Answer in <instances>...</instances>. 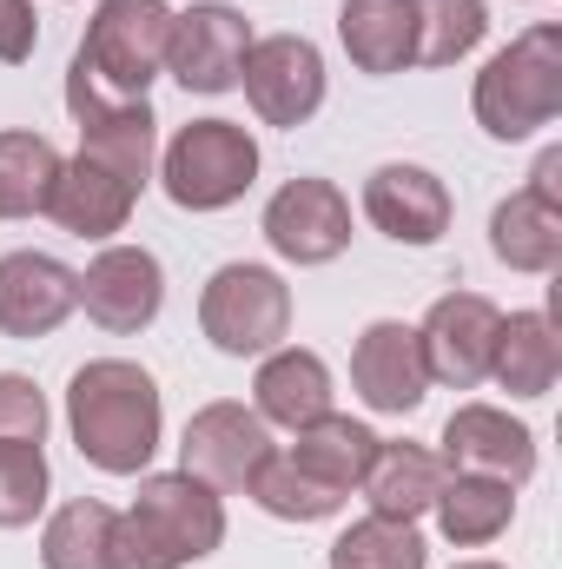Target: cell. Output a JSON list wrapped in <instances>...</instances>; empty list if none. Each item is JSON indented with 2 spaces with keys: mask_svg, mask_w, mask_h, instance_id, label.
I'll use <instances>...</instances> for the list:
<instances>
[{
  "mask_svg": "<svg viewBox=\"0 0 562 569\" xmlns=\"http://www.w3.org/2000/svg\"><path fill=\"white\" fill-rule=\"evenodd\" d=\"M483 33H490L483 0H418V60L411 67H456L463 53H476Z\"/></svg>",
  "mask_w": 562,
  "mask_h": 569,
  "instance_id": "obj_30",
  "label": "cell"
},
{
  "mask_svg": "<svg viewBox=\"0 0 562 569\" xmlns=\"http://www.w3.org/2000/svg\"><path fill=\"white\" fill-rule=\"evenodd\" d=\"M331 569H430V550H423L418 523L364 517L331 543Z\"/></svg>",
  "mask_w": 562,
  "mask_h": 569,
  "instance_id": "obj_29",
  "label": "cell"
},
{
  "mask_svg": "<svg viewBox=\"0 0 562 569\" xmlns=\"http://www.w3.org/2000/svg\"><path fill=\"white\" fill-rule=\"evenodd\" d=\"M351 385L371 411L384 418H411L430 391V371H423V351H418V325L404 318H378L358 331V351H351Z\"/></svg>",
  "mask_w": 562,
  "mask_h": 569,
  "instance_id": "obj_14",
  "label": "cell"
},
{
  "mask_svg": "<svg viewBox=\"0 0 562 569\" xmlns=\"http://www.w3.org/2000/svg\"><path fill=\"white\" fill-rule=\"evenodd\" d=\"M80 305V272H67L47 252H7L0 259V331L7 338H53Z\"/></svg>",
  "mask_w": 562,
  "mask_h": 569,
  "instance_id": "obj_17",
  "label": "cell"
},
{
  "mask_svg": "<svg viewBox=\"0 0 562 569\" xmlns=\"http://www.w3.org/2000/svg\"><path fill=\"white\" fill-rule=\"evenodd\" d=\"M67 113L80 120V152L145 192L152 159H159V120H152V107L145 100H113L80 67H67Z\"/></svg>",
  "mask_w": 562,
  "mask_h": 569,
  "instance_id": "obj_6",
  "label": "cell"
},
{
  "mask_svg": "<svg viewBox=\"0 0 562 569\" xmlns=\"http://www.w3.org/2000/svg\"><path fill=\"white\" fill-rule=\"evenodd\" d=\"M430 510H436V530H443L456 550H483V543H496V537L510 530V517H516V497H510V483H503V477L450 470Z\"/></svg>",
  "mask_w": 562,
  "mask_h": 569,
  "instance_id": "obj_23",
  "label": "cell"
},
{
  "mask_svg": "<svg viewBox=\"0 0 562 569\" xmlns=\"http://www.w3.org/2000/svg\"><path fill=\"white\" fill-rule=\"evenodd\" d=\"M562 371V338L550 311H510L496 325V345H490V378L510 391V398H550Z\"/></svg>",
  "mask_w": 562,
  "mask_h": 569,
  "instance_id": "obj_21",
  "label": "cell"
},
{
  "mask_svg": "<svg viewBox=\"0 0 562 569\" xmlns=\"http://www.w3.org/2000/svg\"><path fill=\"white\" fill-rule=\"evenodd\" d=\"M199 331L225 358H265L291 331V284L272 266H219L199 291Z\"/></svg>",
  "mask_w": 562,
  "mask_h": 569,
  "instance_id": "obj_5",
  "label": "cell"
},
{
  "mask_svg": "<svg viewBox=\"0 0 562 569\" xmlns=\"http://www.w3.org/2000/svg\"><path fill=\"white\" fill-rule=\"evenodd\" d=\"M490 252L510 272H556L562 266V212L536 206L530 192H510L490 212Z\"/></svg>",
  "mask_w": 562,
  "mask_h": 569,
  "instance_id": "obj_25",
  "label": "cell"
},
{
  "mask_svg": "<svg viewBox=\"0 0 562 569\" xmlns=\"http://www.w3.org/2000/svg\"><path fill=\"white\" fill-rule=\"evenodd\" d=\"M133 517L152 530V543L172 557V563H205L219 543H225V503L212 483H199L192 470H159L140 477V497H133Z\"/></svg>",
  "mask_w": 562,
  "mask_h": 569,
  "instance_id": "obj_8",
  "label": "cell"
},
{
  "mask_svg": "<svg viewBox=\"0 0 562 569\" xmlns=\"http://www.w3.org/2000/svg\"><path fill=\"white\" fill-rule=\"evenodd\" d=\"M80 305L100 331L127 338V331H145L165 305V272L145 246H107L87 272H80Z\"/></svg>",
  "mask_w": 562,
  "mask_h": 569,
  "instance_id": "obj_13",
  "label": "cell"
},
{
  "mask_svg": "<svg viewBox=\"0 0 562 569\" xmlns=\"http://www.w3.org/2000/svg\"><path fill=\"white\" fill-rule=\"evenodd\" d=\"M245 497L265 510V517H279V523H324V517H338L344 510V490H331V483H318L304 463H291V457H265V470L245 483Z\"/></svg>",
  "mask_w": 562,
  "mask_h": 569,
  "instance_id": "obj_27",
  "label": "cell"
},
{
  "mask_svg": "<svg viewBox=\"0 0 562 569\" xmlns=\"http://www.w3.org/2000/svg\"><path fill=\"white\" fill-rule=\"evenodd\" d=\"M536 206H550V212H562V146H550L543 159H536V172H530V186H523Z\"/></svg>",
  "mask_w": 562,
  "mask_h": 569,
  "instance_id": "obj_35",
  "label": "cell"
},
{
  "mask_svg": "<svg viewBox=\"0 0 562 569\" xmlns=\"http://www.w3.org/2000/svg\"><path fill=\"white\" fill-rule=\"evenodd\" d=\"M67 430H73V443L93 470L140 477L152 463V450H159V430H165L152 371L127 365V358L80 365L73 385H67Z\"/></svg>",
  "mask_w": 562,
  "mask_h": 569,
  "instance_id": "obj_1",
  "label": "cell"
},
{
  "mask_svg": "<svg viewBox=\"0 0 562 569\" xmlns=\"http://www.w3.org/2000/svg\"><path fill=\"white\" fill-rule=\"evenodd\" d=\"M252 411L265 418V425H284V430H304L318 425L324 411H331V365L318 358V351H298V345H279V351H265V365H259V378H252Z\"/></svg>",
  "mask_w": 562,
  "mask_h": 569,
  "instance_id": "obj_19",
  "label": "cell"
},
{
  "mask_svg": "<svg viewBox=\"0 0 562 569\" xmlns=\"http://www.w3.org/2000/svg\"><path fill=\"white\" fill-rule=\"evenodd\" d=\"M265 239L291 266H331L351 246V199L331 179H284L265 206Z\"/></svg>",
  "mask_w": 562,
  "mask_h": 569,
  "instance_id": "obj_12",
  "label": "cell"
},
{
  "mask_svg": "<svg viewBox=\"0 0 562 569\" xmlns=\"http://www.w3.org/2000/svg\"><path fill=\"white\" fill-rule=\"evenodd\" d=\"M107 563L113 569H179L145 530L133 510H113V543H107Z\"/></svg>",
  "mask_w": 562,
  "mask_h": 569,
  "instance_id": "obj_33",
  "label": "cell"
},
{
  "mask_svg": "<svg viewBox=\"0 0 562 569\" xmlns=\"http://www.w3.org/2000/svg\"><path fill=\"white\" fill-rule=\"evenodd\" d=\"M456 569H503V563H456Z\"/></svg>",
  "mask_w": 562,
  "mask_h": 569,
  "instance_id": "obj_36",
  "label": "cell"
},
{
  "mask_svg": "<svg viewBox=\"0 0 562 569\" xmlns=\"http://www.w3.org/2000/svg\"><path fill=\"white\" fill-rule=\"evenodd\" d=\"M165 40H172V7L165 0H100L73 67L113 100H145L152 73L165 67Z\"/></svg>",
  "mask_w": 562,
  "mask_h": 569,
  "instance_id": "obj_4",
  "label": "cell"
},
{
  "mask_svg": "<svg viewBox=\"0 0 562 569\" xmlns=\"http://www.w3.org/2000/svg\"><path fill=\"white\" fill-rule=\"evenodd\" d=\"M443 463L450 470H476V477H503L510 490L536 477V437L496 405H456L443 425Z\"/></svg>",
  "mask_w": 562,
  "mask_h": 569,
  "instance_id": "obj_15",
  "label": "cell"
},
{
  "mask_svg": "<svg viewBox=\"0 0 562 569\" xmlns=\"http://www.w3.org/2000/svg\"><path fill=\"white\" fill-rule=\"evenodd\" d=\"M450 463L423 443H378L371 470H364V497H371V517H398V523H418L423 510L436 503Z\"/></svg>",
  "mask_w": 562,
  "mask_h": 569,
  "instance_id": "obj_22",
  "label": "cell"
},
{
  "mask_svg": "<svg viewBox=\"0 0 562 569\" xmlns=\"http://www.w3.org/2000/svg\"><path fill=\"white\" fill-rule=\"evenodd\" d=\"M133 199H140V186H127L120 172H107V166H93L80 152V159L60 166L53 199H47V219L60 232H73V239H113V232H127Z\"/></svg>",
  "mask_w": 562,
  "mask_h": 569,
  "instance_id": "obj_18",
  "label": "cell"
},
{
  "mask_svg": "<svg viewBox=\"0 0 562 569\" xmlns=\"http://www.w3.org/2000/svg\"><path fill=\"white\" fill-rule=\"evenodd\" d=\"M47 437V398L33 378L0 371V443H40Z\"/></svg>",
  "mask_w": 562,
  "mask_h": 569,
  "instance_id": "obj_32",
  "label": "cell"
},
{
  "mask_svg": "<svg viewBox=\"0 0 562 569\" xmlns=\"http://www.w3.org/2000/svg\"><path fill=\"white\" fill-rule=\"evenodd\" d=\"M107 543H113V510L100 497H73L47 517L40 530V563L47 569H113L107 563Z\"/></svg>",
  "mask_w": 562,
  "mask_h": 569,
  "instance_id": "obj_28",
  "label": "cell"
},
{
  "mask_svg": "<svg viewBox=\"0 0 562 569\" xmlns=\"http://www.w3.org/2000/svg\"><path fill=\"white\" fill-rule=\"evenodd\" d=\"M252 53V20L225 0H192L185 13H172V40H165V73L185 93H232L239 67Z\"/></svg>",
  "mask_w": 562,
  "mask_h": 569,
  "instance_id": "obj_7",
  "label": "cell"
},
{
  "mask_svg": "<svg viewBox=\"0 0 562 569\" xmlns=\"http://www.w3.org/2000/svg\"><path fill=\"white\" fill-rule=\"evenodd\" d=\"M364 219L398 246H436L450 232V186L430 166H378L364 179Z\"/></svg>",
  "mask_w": 562,
  "mask_h": 569,
  "instance_id": "obj_16",
  "label": "cell"
},
{
  "mask_svg": "<svg viewBox=\"0 0 562 569\" xmlns=\"http://www.w3.org/2000/svg\"><path fill=\"white\" fill-rule=\"evenodd\" d=\"M239 87H245V100L265 127H304L324 107V53L304 33L252 40V53L239 67Z\"/></svg>",
  "mask_w": 562,
  "mask_h": 569,
  "instance_id": "obj_11",
  "label": "cell"
},
{
  "mask_svg": "<svg viewBox=\"0 0 562 569\" xmlns=\"http://www.w3.org/2000/svg\"><path fill=\"white\" fill-rule=\"evenodd\" d=\"M496 325H503V311H496L483 291H443L418 325V351H423L430 385H450V391L483 385V378H490Z\"/></svg>",
  "mask_w": 562,
  "mask_h": 569,
  "instance_id": "obj_10",
  "label": "cell"
},
{
  "mask_svg": "<svg viewBox=\"0 0 562 569\" xmlns=\"http://www.w3.org/2000/svg\"><path fill=\"white\" fill-rule=\"evenodd\" d=\"M47 457L40 443H0V530H20L47 510Z\"/></svg>",
  "mask_w": 562,
  "mask_h": 569,
  "instance_id": "obj_31",
  "label": "cell"
},
{
  "mask_svg": "<svg viewBox=\"0 0 562 569\" xmlns=\"http://www.w3.org/2000/svg\"><path fill=\"white\" fill-rule=\"evenodd\" d=\"M33 47H40L33 0H0V67H20V60H33Z\"/></svg>",
  "mask_w": 562,
  "mask_h": 569,
  "instance_id": "obj_34",
  "label": "cell"
},
{
  "mask_svg": "<svg viewBox=\"0 0 562 569\" xmlns=\"http://www.w3.org/2000/svg\"><path fill=\"white\" fill-rule=\"evenodd\" d=\"M60 152L47 133H0V219H33L47 212L53 199V179H60Z\"/></svg>",
  "mask_w": 562,
  "mask_h": 569,
  "instance_id": "obj_26",
  "label": "cell"
},
{
  "mask_svg": "<svg viewBox=\"0 0 562 569\" xmlns=\"http://www.w3.org/2000/svg\"><path fill=\"white\" fill-rule=\"evenodd\" d=\"M259 179V140L232 120H192L179 127L165 159H159V186L172 206L185 212H225L252 192Z\"/></svg>",
  "mask_w": 562,
  "mask_h": 569,
  "instance_id": "obj_3",
  "label": "cell"
},
{
  "mask_svg": "<svg viewBox=\"0 0 562 569\" xmlns=\"http://www.w3.org/2000/svg\"><path fill=\"white\" fill-rule=\"evenodd\" d=\"M265 457H272V425H265L259 411L232 405V398H219V405L192 411L185 443H179V470H192V477H199V483H212L219 497L245 490V483L265 470Z\"/></svg>",
  "mask_w": 562,
  "mask_h": 569,
  "instance_id": "obj_9",
  "label": "cell"
},
{
  "mask_svg": "<svg viewBox=\"0 0 562 569\" xmlns=\"http://www.w3.org/2000/svg\"><path fill=\"white\" fill-rule=\"evenodd\" d=\"M476 127L490 140H530L562 113V27H530L476 73Z\"/></svg>",
  "mask_w": 562,
  "mask_h": 569,
  "instance_id": "obj_2",
  "label": "cell"
},
{
  "mask_svg": "<svg viewBox=\"0 0 562 569\" xmlns=\"http://www.w3.org/2000/svg\"><path fill=\"white\" fill-rule=\"evenodd\" d=\"M378 430L371 425H358V418H338V411H324L318 425H304L298 430V443L284 450L291 463H304L318 483H331V490H358L364 483V470H371V457H378Z\"/></svg>",
  "mask_w": 562,
  "mask_h": 569,
  "instance_id": "obj_24",
  "label": "cell"
},
{
  "mask_svg": "<svg viewBox=\"0 0 562 569\" xmlns=\"http://www.w3.org/2000/svg\"><path fill=\"white\" fill-rule=\"evenodd\" d=\"M338 40L358 73H404L418 60V0H344Z\"/></svg>",
  "mask_w": 562,
  "mask_h": 569,
  "instance_id": "obj_20",
  "label": "cell"
}]
</instances>
